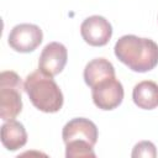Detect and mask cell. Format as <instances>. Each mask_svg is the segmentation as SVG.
<instances>
[{
  "label": "cell",
  "instance_id": "1",
  "mask_svg": "<svg viewBox=\"0 0 158 158\" xmlns=\"http://www.w3.org/2000/svg\"><path fill=\"white\" fill-rule=\"evenodd\" d=\"M116 58L137 73H146L158 64V44L151 38L125 35L114 47Z\"/></svg>",
  "mask_w": 158,
  "mask_h": 158
},
{
  "label": "cell",
  "instance_id": "2",
  "mask_svg": "<svg viewBox=\"0 0 158 158\" xmlns=\"http://www.w3.org/2000/svg\"><path fill=\"white\" fill-rule=\"evenodd\" d=\"M23 90L32 105L46 114L58 112L63 106V94L53 77L37 69L28 74L23 83Z\"/></svg>",
  "mask_w": 158,
  "mask_h": 158
},
{
  "label": "cell",
  "instance_id": "3",
  "mask_svg": "<svg viewBox=\"0 0 158 158\" xmlns=\"http://www.w3.org/2000/svg\"><path fill=\"white\" fill-rule=\"evenodd\" d=\"M22 81L17 73L4 70L0 74V117L14 120L22 110Z\"/></svg>",
  "mask_w": 158,
  "mask_h": 158
},
{
  "label": "cell",
  "instance_id": "4",
  "mask_svg": "<svg viewBox=\"0 0 158 158\" xmlns=\"http://www.w3.org/2000/svg\"><path fill=\"white\" fill-rule=\"evenodd\" d=\"M43 40L42 30L33 23H20L12 27L9 33V46L20 53L33 52Z\"/></svg>",
  "mask_w": 158,
  "mask_h": 158
},
{
  "label": "cell",
  "instance_id": "5",
  "mask_svg": "<svg viewBox=\"0 0 158 158\" xmlns=\"http://www.w3.org/2000/svg\"><path fill=\"white\" fill-rule=\"evenodd\" d=\"M123 95V86L116 77L106 79L91 88V96L95 106L104 111H110L120 106Z\"/></svg>",
  "mask_w": 158,
  "mask_h": 158
},
{
  "label": "cell",
  "instance_id": "6",
  "mask_svg": "<svg viewBox=\"0 0 158 158\" xmlns=\"http://www.w3.org/2000/svg\"><path fill=\"white\" fill-rule=\"evenodd\" d=\"M83 40L93 47H102L109 43L112 36L111 23L102 16L93 15L86 17L80 25Z\"/></svg>",
  "mask_w": 158,
  "mask_h": 158
},
{
  "label": "cell",
  "instance_id": "7",
  "mask_svg": "<svg viewBox=\"0 0 158 158\" xmlns=\"http://www.w3.org/2000/svg\"><path fill=\"white\" fill-rule=\"evenodd\" d=\"M98 127L96 125L85 117H75L68 121L62 131V138L64 143L69 142H85L93 147L98 142Z\"/></svg>",
  "mask_w": 158,
  "mask_h": 158
},
{
  "label": "cell",
  "instance_id": "8",
  "mask_svg": "<svg viewBox=\"0 0 158 158\" xmlns=\"http://www.w3.org/2000/svg\"><path fill=\"white\" fill-rule=\"evenodd\" d=\"M67 60L68 51L65 46L59 42H51L41 52L38 69L49 77H56L64 69Z\"/></svg>",
  "mask_w": 158,
  "mask_h": 158
},
{
  "label": "cell",
  "instance_id": "9",
  "mask_svg": "<svg viewBox=\"0 0 158 158\" xmlns=\"http://www.w3.org/2000/svg\"><path fill=\"white\" fill-rule=\"evenodd\" d=\"M115 78V68L111 62L105 58H95L91 59L84 69V81L88 86L93 88L96 84Z\"/></svg>",
  "mask_w": 158,
  "mask_h": 158
},
{
  "label": "cell",
  "instance_id": "10",
  "mask_svg": "<svg viewBox=\"0 0 158 158\" xmlns=\"http://www.w3.org/2000/svg\"><path fill=\"white\" fill-rule=\"evenodd\" d=\"M27 142V132L23 125L16 120L5 121L1 126V143L7 151H17Z\"/></svg>",
  "mask_w": 158,
  "mask_h": 158
},
{
  "label": "cell",
  "instance_id": "11",
  "mask_svg": "<svg viewBox=\"0 0 158 158\" xmlns=\"http://www.w3.org/2000/svg\"><path fill=\"white\" fill-rule=\"evenodd\" d=\"M133 102L143 110L158 107V84L152 80H143L135 85L132 91Z\"/></svg>",
  "mask_w": 158,
  "mask_h": 158
},
{
  "label": "cell",
  "instance_id": "12",
  "mask_svg": "<svg viewBox=\"0 0 158 158\" xmlns=\"http://www.w3.org/2000/svg\"><path fill=\"white\" fill-rule=\"evenodd\" d=\"M94 147L85 142H69L65 143L67 158H95Z\"/></svg>",
  "mask_w": 158,
  "mask_h": 158
},
{
  "label": "cell",
  "instance_id": "13",
  "mask_svg": "<svg viewBox=\"0 0 158 158\" xmlns=\"http://www.w3.org/2000/svg\"><path fill=\"white\" fill-rule=\"evenodd\" d=\"M133 158H156L157 157V149L156 146L149 141H142L138 142L132 151L131 154Z\"/></svg>",
  "mask_w": 158,
  "mask_h": 158
}]
</instances>
